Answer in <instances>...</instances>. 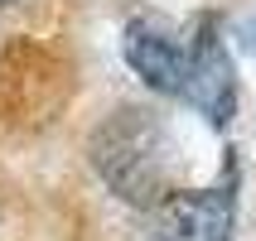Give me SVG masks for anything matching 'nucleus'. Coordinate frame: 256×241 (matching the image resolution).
<instances>
[{
    "label": "nucleus",
    "instance_id": "1",
    "mask_svg": "<svg viewBox=\"0 0 256 241\" xmlns=\"http://www.w3.org/2000/svg\"><path fill=\"white\" fill-rule=\"evenodd\" d=\"M92 169L102 174V184L112 188L130 208H155L170 198V164H164V126L155 111H126L106 116L92 130Z\"/></svg>",
    "mask_w": 256,
    "mask_h": 241
},
{
    "label": "nucleus",
    "instance_id": "5",
    "mask_svg": "<svg viewBox=\"0 0 256 241\" xmlns=\"http://www.w3.org/2000/svg\"><path fill=\"white\" fill-rule=\"evenodd\" d=\"M5 5H14V0H0V10H5Z\"/></svg>",
    "mask_w": 256,
    "mask_h": 241
},
{
    "label": "nucleus",
    "instance_id": "2",
    "mask_svg": "<svg viewBox=\"0 0 256 241\" xmlns=\"http://www.w3.org/2000/svg\"><path fill=\"white\" fill-rule=\"evenodd\" d=\"M140 241H232V184L170 193L164 203H155Z\"/></svg>",
    "mask_w": 256,
    "mask_h": 241
},
{
    "label": "nucleus",
    "instance_id": "3",
    "mask_svg": "<svg viewBox=\"0 0 256 241\" xmlns=\"http://www.w3.org/2000/svg\"><path fill=\"white\" fill-rule=\"evenodd\" d=\"M194 106L203 111L208 126H228L232 111H237V82H232V63H228V48L218 43L213 29H203L194 48H188V63H184V92Z\"/></svg>",
    "mask_w": 256,
    "mask_h": 241
},
{
    "label": "nucleus",
    "instance_id": "4",
    "mask_svg": "<svg viewBox=\"0 0 256 241\" xmlns=\"http://www.w3.org/2000/svg\"><path fill=\"white\" fill-rule=\"evenodd\" d=\"M126 63L140 72L155 92H170V97L184 92V63H188V53L174 39L155 34V29H145V24H130L126 29Z\"/></svg>",
    "mask_w": 256,
    "mask_h": 241
}]
</instances>
